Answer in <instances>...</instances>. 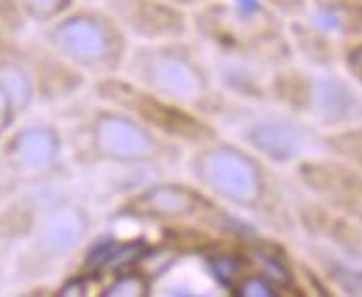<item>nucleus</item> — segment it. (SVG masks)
Masks as SVG:
<instances>
[{
  "label": "nucleus",
  "mask_w": 362,
  "mask_h": 297,
  "mask_svg": "<svg viewBox=\"0 0 362 297\" xmlns=\"http://www.w3.org/2000/svg\"><path fill=\"white\" fill-rule=\"evenodd\" d=\"M189 181L221 200L226 209L262 225L273 234H296L293 186L268 159L254 153L240 139L223 133L195 145L184 156Z\"/></svg>",
  "instance_id": "f257e3e1"
},
{
  "label": "nucleus",
  "mask_w": 362,
  "mask_h": 297,
  "mask_svg": "<svg viewBox=\"0 0 362 297\" xmlns=\"http://www.w3.org/2000/svg\"><path fill=\"white\" fill-rule=\"evenodd\" d=\"M62 131L67 156L84 170L165 172L184 164L187 156L179 142L98 97L81 106Z\"/></svg>",
  "instance_id": "f03ea898"
},
{
  "label": "nucleus",
  "mask_w": 362,
  "mask_h": 297,
  "mask_svg": "<svg viewBox=\"0 0 362 297\" xmlns=\"http://www.w3.org/2000/svg\"><path fill=\"white\" fill-rule=\"evenodd\" d=\"M120 75L215 123L226 109L228 95L218 84L215 67L206 59L204 44L189 37L132 42Z\"/></svg>",
  "instance_id": "7ed1b4c3"
},
{
  "label": "nucleus",
  "mask_w": 362,
  "mask_h": 297,
  "mask_svg": "<svg viewBox=\"0 0 362 297\" xmlns=\"http://www.w3.org/2000/svg\"><path fill=\"white\" fill-rule=\"evenodd\" d=\"M189 37L228 61L273 67L296 59L287 20L259 0H204L189 8Z\"/></svg>",
  "instance_id": "20e7f679"
},
{
  "label": "nucleus",
  "mask_w": 362,
  "mask_h": 297,
  "mask_svg": "<svg viewBox=\"0 0 362 297\" xmlns=\"http://www.w3.org/2000/svg\"><path fill=\"white\" fill-rule=\"evenodd\" d=\"M92 225V209L78 195L53 189V183H47L25 236L8 250L14 281L37 284L59 272L73 255L87 248Z\"/></svg>",
  "instance_id": "39448f33"
},
{
  "label": "nucleus",
  "mask_w": 362,
  "mask_h": 297,
  "mask_svg": "<svg viewBox=\"0 0 362 297\" xmlns=\"http://www.w3.org/2000/svg\"><path fill=\"white\" fill-rule=\"evenodd\" d=\"M115 217L134 222H153L168 231H195L223 239H245L257 234V228L245 217L226 209L195 181H179V178L151 181L134 189L117 203Z\"/></svg>",
  "instance_id": "423d86ee"
},
{
  "label": "nucleus",
  "mask_w": 362,
  "mask_h": 297,
  "mask_svg": "<svg viewBox=\"0 0 362 297\" xmlns=\"http://www.w3.org/2000/svg\"><path fill=\"white\" fill-rule=\"evenodd\" d=\"M268 100L304 117L317 131L362 123V86L340 67H313L298 59L281 61L268 75Z\"/></svg>",
  "instance_id": "0eeeda50"
},
{
  "label": "nucleus",
  "mask_w": 362,
  "mask_h": 297,
  "mask_svg": "<svg viewBox=\"0 0 362 297\" xmlns=\"http://www.w3.org/2000/svg\"><path fill=\"white\" fill-rule=\"evenodd\" d=\"M42 42L90 81L123 73L132 40L103 6H70L42 25Z\"/></svg>",
  "instance_id": "6e6552de"
},
{
  "label": "nucleus",
  "mask_w": 362,
  "mask_h": 297,
  "mask_svg": "<svg viewBox=\"0 0 362 297\" xmlns=\"http://www.w3.org/2000/svg\"><path fill=\"white\" fill-rule=\"evenodd\" d=\"M221 120H231L237 128V139L276 167H293L304 156L320 150V131L271 100L228 97L218 126Z\"/></svg>",
  "instance_id": "1a4fd4ad"
},
{
  "label": "nucleus",
  "mask_w": 362,
  "mask_h": 297,
  "mask_svg": "<svg viewBox=\"0 0 362 297\" xmlns=\"http://www.w3.org/2000/svg\"><path fill=\"white\" fill-rule=\"evenodd\" d=\"M67 170V142L50 120H17L0 136V200L56 183Z\"/></svg>",
  "instance_id": "9d476101"
},
{
  "label": "nucleus",
  "mask_w": 362,
  "mask_h": 297,
  "mask_svg": "<svg viewBox=\"0 0 362 297\" xmlns=\"http://www.w3.org/2000/svg\"><path fill=\"white\" fill-rule=\"evenodd\" d=\"M92 95L103 103H112L123 111H129L139 123L153 128L156 133L179 142L181 147H195L212 136L221 133V126L192 109H184L179 103L134 84L126 75H106V78H95L92 81Z\"/></svg>",
  "instance_id": "9b49d317"
},
{
  "label": "nucleus",
  "mask_w": 362,
  "mask_h": 297,
  "mask_svg": "<svg viewBox=\"0 0 362 297\" xmlns=\"http://www.w3.org/2000/svg\"><path fill=\"white\" fill-rule=\"evenodd\" d=\"M293 56L313 67H340L343 47L362 37V0H307L287 20Z\"/></svg>",
  "instance_id": "f8f14e48"
},
{
  "label": "nucleus",
  "mask_w": 362,
  "mask_h": 297,
  "mask_svg": "<svg viewBox=\"0 0 362 297\" xmlns=\"http://www.w3.org/2000/svg\"><path fill=\"white\" fill-rule=\"evenodd\" d=\"M296 186L332 212L351 217L362 225V172L332 153H310L293 167Z\"/></svg>",
  "instance_id": "ddd939ff"
},
{
  "label": "nucleus",
  "mask_w": 362,
  "mask_h": 297,
  "mask_svg": "<svg viewBox=\"0 0 362 297\" xmlns=\"http://www.w3.org/2000/svg\"><path fill=\"white\" fill-rule=\"evenodd\" d=\"M132 42L189 37V11L168 0H100Z\"/></svg>",
  "instance_id": "4468645a"
},
{
  "label": "nucleus",
  "mask_w": 362,
  "mask_h": 297,
  "mask_svg": "<svg viewBox=\"0 0 362 297\" xmlns=\"http://www.w3.org/2000/svg\"><path fill=\"white\" fill-rule=\"evenodd\" d=\"M0 95L17 120H23L37 103V84L25 50L0 37Z\"/></svg>",
  "instance_id": "2eb2a0df"
},
{
  "label": "nucleus",
  "mask_w": 362,
  "mask_h": 297,
  "mask_svg": "<svg viewBox=\"0 0 362 297\" xmlns=\"http://www.w3.org/2000/svg\"><path fill=\"white\" fill-rule=\"evenodd\" d=\"M151 289H153V278H151V272L145 269L142 261L103 275L100 286H98V292L103 297H142L151 295Z\"/></svg>",
  "instance_id": "dca6fc26"
},
{
  "label": "nucleus",
  "mask_w": 362,
  "mask_h": 297,
  "mask_svg": "<svg viewBox=\"0 0 362 297\" xmlns=\"http://www.w3.org/2000/svg\"><path fill=\"white\" fill-rule=\"evenodd\" d=\"M320 150L349 162L362 172V123L320 131Z\"/></svg>",
  "instance_id": "f3484780"
},
{
  "label": "nucleus",
  "mask_w": 362,
  "mask_h": 297,
  "mask_svg": "<svg viewBox=\"0 0 362 297\" xmlns=\"http://www.w3.org/2000/svg\"><path fill=\"white\" fill-rule=\"evenodd\" d=\"M17 11L23 14L25 23L34 25H47L50 20H56L59 14H64L70 6H76V0H14Z\"/></svg>",
  "instance_id": "a211bd4d"
},
{
  "label": "nucleus",
  "mask_w": 362,
  "mask_h": 297,
  "mask_svg": "<svg viewBox=\"0 0 362 297\" xmlns=\"http://www.w3.org/2000/svg\"><path fill=\"white\" fill-rule=\"evenodd\" d=\"M228 295H237V297H276V295H284L276 284H273L268 275H262L259 269L248 267L228 289Z\"/></svg>",
  "instance_id": "6ab92c4d"
},
{
  "label": "nucleus",
  "mask_w": 362,
  "mask_h": 297,
  "mask_svg": "<svg viewBox=\"0 0 362 297\" xmlns=\"http://www.w3.org/2000/svg\"><path fill=\"white\" fill-rule=\"evenodd\" d=\"M340 70L357 86H362V37L343 47V53H340Z\"/></svg>",
  "instance_id": "aec40b11"
},
{
  "label": "nucleus",
  "mask_w": 362,
  "mask_h": 297,
  "mask_svg": "<svg viewBox=\"0 0 362 297\" xmlns=\"http://www.w3.org/2000/svg\"><path fill=\"white\" fill-rule=\"evenodd\" d=\"M23 25H25V20L17 11V3L14 0H0V31L3 34H17Z\"/></svg>",
  "instance_id": "412c9836"
},
{
  "label": "nucleus",
  "mask_w": 362,
  "mask_h": 297,
  "mask_svg": "<svg viewBox=\"0 0 362 297\" xmlns=\"http://www.w3.org/2000/svg\"><path fill=\"white\" fill-rule=\"evenodd\" d=\"M259 3H265L271 11H276V14L284 17V20L298 17V14L304 11V6H307V0H259Z\"/></svg>",
  "instance_id": "4be33fe9"
},
{
  "label": "nucleus",
  "mask_w": 362,
  "mask_h": 297,
  "mask_svg": "<svg viewBox=\"0 0 362 297\" xmlns=\"http://www.w3.org/2000/svg\"><path fill=\"white\" fill-rule=\"evenodd\" d=\"M17 123V117H14V111L8 109V103H6V97L0 95V136L8 131V128Z\"/></svg>",
  "instance_id": "5701e85b"
},
{
  "label": "nucleus",
  "mask_w": 362,
  "mask_h": 297,
  "mask_svg": "<svg viewBox=\"0 0 362 297\" xmlns=\"http://www.w3.org/2000/svg\"><path fill=\"white\" fill-rule=\"evenodd\" d=\"M168 3H173V6H179V8H187V11H189V8L201 6L204 0H168Z\"/></svg>",
  "instance_id": "b1692460"
}]
</instances>
